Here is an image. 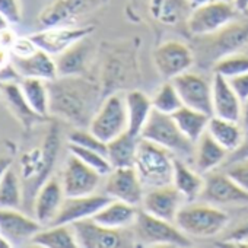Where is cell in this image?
Returning <instances> with one entry per match:
<instances>
[{"instance_id": "cell-1", "label": "cell", "mask_w": 248, "mask_h": 248, "mask_svg": "<svg viewBox=\"0 0 248 248\" xmlns=\"http://www.w3.org/2000/svg\"><path fill=\"white\" fill-rule=\"evenodd\" d=\"M50 114L73 124L76 129H88L102 99L101 83L83 76H59L48 82Z\"/></svg>"}, {"instance_id": "cell-2", "label": "cell", "mask_w": 248, "mask_h": 248, "mask_svg": "<svg viewBox=\"0 0 248 248\" xmlns=\"http://www.w3.org/2000/svg\"><path fill=\"white\" fill-rule=\"evenodd\" d=\"M60 149V132L54 123L50 126L41 148L28 152L21 159V181L24 193V206H30L34 202L38 190L44 183L51 178L53 168Z\"/></svg>"}, {"instance_id": "cell-3", "label": "cell", "mask_w": 248, "mask_h": 248, "mask_svg": "<svg viewBox=\"0 0 248 248\" xmlns=\"http://www.w3.org/2000/svg\"><path fill=\"white\" fill-rule=\"evenodd\" d=\"M196 38L197 41L191 47L196 63L203 69L212 67L219 59L248 48V14L242 18L233 19L212 35Z\"/></svg>"}, {"instance_id": "cell-4", "label": "cell", "mask_w": 248, "mask_h": 248, "mask_svg": "<svg viewBox=\"0 0 248 248\" xmlns=\"http://www.w3.org/2000/svg\"><path fill=\"white\" fill-rule=\"evenodd\" d=\"M229 215L207 202H187L178 212L175 225L188 236L212 238L226 229Z\"/></svg>"}, {"instance_id": "cell-5", "label": "cell", "mask_w": 248, "mask_h": 248, "mask_svg": "<svg viewBox=\"0 0 248 248\" xmlns=\"http://www.w3.org/2000/svg\"><path fill=\"white\" fill-rule=\"evenodd\" d=\"M138 82V59L132 47L112 46L104 57L101 69V91L102 98L123 92V89L130 88Z\"/></svg>"}, {"instance_id": "cell-6", "label": "cell", "mask_w": 248, "mask_h": 248, "mask_svg": "<svg viewBox=\"0 0 248 248\" xmlns=\"http://www.w3.org/2000/svg\"><path fill=\"white\" fill-rule=\"evenodd\" d=\"M140 138L170 151L177 158L194 161L196 145L180 130L171 114L154 109L140 133Z\"/></svg>"}, {"instance_id": "cell-7", "label": "cell", "mask_w": 248, "mask_h": 248, "mask_svg": "<svg viewBox=\"0 0 248 248\" xmlns=\"http://www.w3.org/2000/svg\"><path fill=\"white\" fill-rule=\"evenodd\" d=\"M174 159L175 156L170 151L140 138L133 167L145 188H154L172 184Z\"/></svg>"}, {"instance_id": "cell-8", "label": "cell", "mask_w": 248, "mask_h": 248, "mask_svg": "<svg viewBox=\"0 0 248 248\" xmlns=\"http://www.w3.org/2000/svg\"><path fill=\"white\" fill-rule=\"evenodd\" d=\"M135 242L143 247H191V239L174 222H168L152 216L142 210L138 213L132 226Z\"/></svg>"}, {"instance_id": "cell-9", "label": "cell", "mask_w": 248, "mask_h": 248, "mask_svg": "<svg viewBox=\"0 0 248 248\" xmlns=\"http://www.w3.org/2000/svg\"><path fill=\"white\" fill-rule=\"evenodd\" d=\"M127 126L129 124L124 92H114L102 98L88 129L96 138L108 143L109 140L126 132Z\"/></svg>"}, {"instance_id": "cell-10", "label": "cell", "mask_w": 248, "mask_h": 248, "mask_svg": "<svg viewBox=\"0 0 248 248\" xmlns=\"http://www.w3.org/2000/svg\"><path fill=\"white\" fill-rule=\"evenodd\" d=\"M78 247L82 248H124L133 247L135 235L132 228L112 229L96 223L92 217L72 223Z\"/></svg>"}, {"instance_id": "cell-11", "label": "cell", "mask_w": 248, "mask_h": 248, "mask_svg": "<svg viewBox=\"0 0 248 248\" xmlns=\"http://www.w3.org/2000/svg\"><path fill=\"white\" fill-rule=\"evenodd\" d=\"M238 15L232 3L213 0L191 11L187 19V30L193 37L212 35L236 19Z\"/></svg>"}, {"instance_id": "cell-12", "label": "cell", "mask_w": 248, "mask_h": 248, "mask_svg": "<svg viewBox=\"0 0 248 248\" xmlns=\"http://www.w3.org/2000/svg\"><path fill=\"white\" fill-rule=\"evenodd\" d=\"M152 59L158 73L165 80H171L175 76L188 72L196 63L193 48L177 40H168L159 44L154 50Z\"/></svg>"}, {"instance_id": "cell-13", "label": "cell", "mask_w": 248, "mask_h": 248, "mask_svg": "<svg viewBox=\"0 0 248 248\" xmlns=\"http://www.w3.org/2000/svg\"><path fill=\"white\" fill-rule=\"evenodd\" d=\"M104 0H54L44 8L38 16V22L44 28L69 27L79 18L93 12Z\"/></svg>"}, {"instance_id": "cell-14", "label": "cell", "mask_w": 248, "mask_h": 248, "mask_svg": "<svg viewBox=\"0 0 248 248\" xmlns=\"http://www.w3.org/2000/svg\"><path fill=\"white\" fill-rule=\"evenodd\" d=\"M174 83L183 105L206 112L209 115L213 114L212 111V80L204 78L203 75L194 72H184L174 79Z\"/></svg>"}, {"instance_id": "cell-15", "label": "cell", "mask_w": 248, "mask_h": 248, "mask_svg": "<svg viewBox=\"0 0 248 248\" xmlns=\"http://www.w3.org/2000/svg\"><path fill=\"white\" fill-rule=\"evenodd\" d=\"M92 25L85 27H51L40 32L30 35L32 43L43 51L48 53L53 57L60 56L67 48L75 46L78 41L89 37L93 32Z\"/></svg>"}, {"instance_id": "cell-16", "label": "cell", "mask_w": 248, "mask_h": 248, "mask_svg": "<svg viewBox=\"0 0 248 248\" xmlns=\"http://www.w3.org/2000/svg\"><path fill=\"white\" fill-rule=\"evenodd\" d=\"M200 199L216 206L247 204L248 191L238 186L225 171L215 170L204 174V188Z\"/></svg>"}, {"instance_id": "cell-17", "label": "cell", "mask_w": 248, "mask_h": 248, "mask_svg": "<svg viewBox=\"0 0 248 248\" xmlns=\"http://www.w3.org/2000/svg\"><path fill=\"white\" fill-rule=\"evenodd\" d=\"M104 193L111 199L139 206L145 196V186L135 167L114 168L107 175Z\"/></svg>"}, {"instance_id": "cell-18", "label": "cell", "mask_w": 248, "mask_h": 248, "mask_svg": "<svg viewBox=\"0 0 248 248\" xmlns=\"http://www.w3.org/2000/svg\"><path fill=\"white\" fill-rule=\"evenodd\" d=\"M101 174H98L95 170L82 162L78 156L70 154L64 167L62 186L66 197L89 196L96 191L101 184Z\"/></svg>"}, {"instance_id": "cell-19", "label": "cell", "mask_w": 248, "mask_h": 248, "mask_svg": "<svg viewBox=\"0 0 248 248\" xmlns=\"http://www.w3.org/2000/svg\"><path fill=\"white\" fill-rule=\"evenodd\" d=\"M184 202L186 199L177 190V187L174 184H167L161 187L148 188L143 196L142 204L143 210L151 213L152 216L175 223L177 215L184 206Z\"/></svg>"}, {"instance_id": "cell-20", "label": "cell", "mask_w": 248, "mask_h": 248, "mask_svg": "<svg viewBox=\"0 0 248 248\" xmlns=\"http://www.w3.org/2000/svg\"><path fill=\"white\" fill-rule=\"evenodd\" d=\"M109 200L111 197H108L107 194H95V193L89 196L66 197L60 207V212L57 213V216L50 225H72L83 219H91Z\"/></svg>"}, {"instance_id": "cell-21", "label": "cell", "mask_w": 248, "mask_h": 248, "mask_svg": "<svg viewBox=\"0 0 248 248\" xmlns=\"http://www.w3.org/2000/svg\"><path fill=\"white\" fill-rule=\"evenodd\" d=\"M44 226L19 209H0V235L5 236L11 245H22V242L31 241L32 236Z\"/></svg>"}, {"instance_id": "cell-22", "label": "cell", "mask_w": 248, "mask_h": 248, "mask_svg": "<svg viewBox=\"0 0 248 248\" xmlns=\"http://www.w3.org/2000/svg\"><path fill=\"white\" fill-rule=\"evenodd\" d=\"M212 115L241 121L242 101L229 85V80L220 75H213L212 79Z\"/></svg>"}, {"instance_id": "cell-23", "label": "cell", "mask_w": 248, "mask_h": 248, "mask_svg": "<svg viewBox=\"0 0 248 248\" xmlns=\"http://www.w3.org/2000/svg\"><path fill=\"white\" fill-rule=\"evenodd\" d=\"M66 199L64 190L62 183L57 178H48L44 186L38 190L35 199H34V215L35 219L46 228L48 226L57 213L60 212V207Z\"/></svg>"}, {"instance_id": "cell-24", "label": "cell", "mask_w": 248, "mask_h": 248, "mask_svg": "<svg viewBox=\"0 0 248 248\" xmlns=\"http://www.w3.org/2000/svg\"><path fill=\"white\" fill-rule=\"evenodd\" d=\"M0 95H2L6 101V107L14 114V117L21 123V126L28 132L31 130L35 124L48 121V118L37 114L31 105L27 102L21 86L18 83H14L11 80L8 82H0Z\"/></svg>"}, {"instance_id": "cell-25", "label": "cell", "mask_w": 248, "mask_h": 248, "mask_svg": "<svg viewBox=\"0 0 248 248\" xmlns=\"http://www.w3.org/2000/svg\"><path fill=\"white\" fill-rule=\"evenodd\" d=\"M12 63L21 78H37L46 82H51L59 78L56 60L40 48L25 57L12 56Z\"/></svg>"}, {"instance_id": "cell-26", "label": "cell", "mask_w": 248, "mask_h": 248, "mask_svg": "<svg viewBox=\"0 0 248 248\" xmlns=\"http://www.w3.org/2000/svg\"><path fill=\"white\" fill-rule=\"evenodd\" d=\"M95 54L93 47L88 41V37L78 41L64 53L57 56V73L59 76H83L88 73L89 64Z\"/></svg>"}, {"instance_id": "cell-27", "label": "cell", "mask_w": 248, "mask_h": 248, "mask_svg": "<svg viewBox=\"0 0 248 248\" xmlns=\"http://www.w3.org/2000/svg\"><path fill=\"white\" fill-rule=\"evenodd\" d=\"M138 206L126 202L111 199L101 210L92 217L96 223L112 229H129L135 225L138 217Z\"/></svg>"}, {"instance_id": "cell-28", "label": "cell", "mask_w": 248, "mask_h": 248, "mask_svg": "<svg viewBox=\"0 0 248 248\" xmlns=\"http://www.w3.org/2000/svg\"><path fill=\"white\" fill-rule=\"evenodd\" d=\"M127 109V132L140 138V133L154 111L152 99L139 89H130L124 93Z\"/></svg>"}, {"instance_id": "cell-29", "label": "cell", "mask_w": 248, "mask_h": 248, "mask_svg": "<svg viewBox=\"0 0 248 248\" xmlns=\"http://www.w3.org/2000/svg\"><path fill=\"white\" fill-rule=\"evenodd\" d=\"M219 145H222L229 154L235 152L244 142L247 132L244 130L241 121L225 120L212 115L206 130Z\"/></svg>"}, {"instance_id": "cell-30", "label": "cell", "mask_w": 248, "mask_h": 248, "mask_svg": "<svg viewBox=\"0 0 248 248\" xmlns=\"http://www.w3.org/2000/svg\"><path fill=\"white\" fill-rule=\"evenodd\" d=\"M228 155H229V152L206 132L196 142V151H194L196 170L202 174L215 171L217 167H220L226 162Z\"/></svg>"}, {"instance_id": "cell-31", "label": "cell", "mask_w": 248, "mask_h": 248, "mask_svg": "<svg viewBox=\"0 0 248 248\" xmlns=\"http://www.w3.org/2000/svg\"><path fill=\"white\" fill-rule=\"evenodd\" d=\"M172 184L184 196L186 202H196L203 193L204 175L197 170H193L184 159L175 156Z\"/></svg>"}, {"instance_id": "cell-32", "label": "cell", "mask_w": 248, "mask_h": 248, "mask_svg": "<svg viewBox=\"0 0 248 248\" xmlns=\"http://www.w3.org/2000/svg\"><path fill=\"white\" fill-rule=\"evenodd\" d=\"M139 140H140L139 136H135L126 130L107 143V158L112 170L135 165Z\"/></svg>"}, {"instance_id": "cell-33", "label": "cell", "mask_w": 248, "mask_h": 248, "mask_svg": "<svg viewBox=\"0 0 248 248\" xmlns=\"http://www.w3.org/2000/svg\"><path fill=\"white\" fill-rule=\"evenodd\" d=\"M174 121L177 123V126L180 127V130L196 145V142L203 136V133H206L207 130V124L212 115L188 108L186 105H183L180 109H177L174 114H171Z\"/></svg>"}, {"instance_id": "cell-34", "label": "cell", "mask_w": 248, "mask_h": 248, "mask_svg": "<svg viewBox=\"0 0 248 248\" xmlns=\"http://www.w3.org/2000/svg\"><path fill=\"white\" fill-rule=\"evenodd\" d=\"M31 242L46 248H76L78 241L72 225H50L38 231Z\"/></svg>"}, {"instance_id": "cell-35", "label": "cell", "mask_w": 248, "mask_h": 248, "mask_svg": "<svg viewBox=\"0 0 248 248\" xmlns=\"http://www.w3.org/2000/svg\"><path fill=\"white\" fill-rule=\"evenodd\" d=\"M21 91L27 99V102L31 105V108L48 118L50 115V93H48V82L37 78H21L19 79Z\"/></svg>"}, {"instance_id": "cell-36", "label": "cell", "mask_w": 248, "mask_h": 248, "mask_svg": "<svg viewBox=\"0 0 248 248\" xmlns=\"http://www.w3.org/2000/svg\"><path fill=\"white\" fill-rule=\"evenodd\" d=\"M22 203V181L11 167L0 180V209H19Z\"/></svg>"}, {"instance_id": "cell-37", "label": "cell", "mask_w": 248, "mask_h": 248, "mask_svg": "<svg viewBox=\"0 0 248 248\" xmlns=\"http://www.w3.org/2000/svg\"><path fill=\"white\" fill-rule=\"evenodd\" d=\"M187 8V0H151L149 5L151 15L165 25H175Z\"/></svg>"}, {"instance_id": "cell-38", "label": "cell", "mask_w": 248, "mask_h": 248, "mask_svg": "<svg viewBox=\"0 0 248 248\" xmlns=\"http://www.w3.org/2000/svg\"><path fill=\"white\" fill-rule=\"evenodd\" d=\"M152 107L154 109L164 112V114H174L177 109L183 107V101L171 80H165L154 93Z\"/></svg>"}, {"instance_id": "cell-39", "label": "cell", "mask_w": 248, "mask_h": 248, "mask_svg": "<svg viewBox=\"0 0 248 248\" xmlns=\"http://www.w3.org/2000/svg\"><path fill=\"white\" fill-rule=\"evenodd\" d=\"M212 70H213V75H220L226 79L247 73L248 72V54L233 53V54L225 56L212 66Z\"/></svg>"}, {"instance_id": "cell-40", "label": "cell", "mask_w": 248, "mask_h": 248, "mask_svg": "<svg viewBox=\"0 0 248 248\" xmlns=\"http://www.w3.org/2000/svg\"><path fill=\"white\" fill-rule=\"evenodd\" d=\"M69 152L75 156H78L82 162H85L88 167H91L92 170H95L98 174H101L102 177H107L111 171L112 167L107 158V155L92 151V149H86L73 143H69Z\"/></svg>"}, {"instance_id": "cell-41", "label": "cell", "mask_w": 248, "mask_h": 248, "mask_svg": "<svg viewBox=\"0 0 248 248\" xmlns=\"http://www.w3.org/2000/svg\"><path fill=\"white\" fill-rule=\"evenodd\" d=\"M69 143L86 148V149H92L96 152H101L104 155H107V143L104 140H101L99 138H96L89 129H75L69 133Z\"/></svg>"}, {"instance_id": "cell-42", "label": "cell", "mask_w": 248, "mask_h": 248, "mask_svg": "<svg viewBox=\"0 0 248 248\" xmlns=\"http://www.w3.org/2000/svg\"><path fill=\"white\" fill-rule=\"evenodd\" d=\"M223 171L245 191H248V158L223 165Z\"/></svg>"}, {"instance_id": "cell-43", "label": "cell", "mask_w": 248, "mask_h": 248, "mask_svg": "<svg viewBox=\"0 0 248 248\" xmlns=\"http://www.w3.org/2000/svg\"><path fill=\"white\" fill-rule=\"evenodd\" d=\"M0 14L9 24H19L22 21V8L19 0H0Z\"/></svg>"}, {"instance_id": "cell-44", "label": "cell", "mask_w": 248, "mask_h": 248, "mask_svg": "<svg viewBox=\"0 0 248 248\" xmlns=\"http://www.w3.org/2000/svg\"><path fill=\"white\" fill-rule=\"evenodd\" d=\"M38 47L32 43V40L30 37L27 38H16L15 43L11 47V53L12 56H18V57H25L32 54Z\"/></svg>"}, {"instance_id": "cell-45", "label": "cell", "mask_w": 248, "mask_h": 248, "mask_svg": "<svg viewBox=\"0 0 248 248\" xmlns=\"http://www.w3.org/2000/svg\"><path fill=\"white\" fill-rule=\"evenodd\" d=\"M228 80H229V85L232 86V89L235 91V93L239 96V99L244 104L248 99V72L238 75L235 78H231Z\"/></svg>"}, {"instance_id": "cell-46", "label": "cell", "mask_w": 248, "mask_h": 248, "mask_svg": "<svg viewBox=\"0 0 248 248\" xmlns=\"http://www.w3.org/2000/svg\"><path fill=\"white\" fill-rule=\"evenodd\" d=\"M223 242H229L231 245H238V244L247 245V242H248V222L239 225L231 233H228L225 236Z\"/></svg>"}, {"instance_id": "cell-47", "label": "cell", "mask_w": 248, "mask_h": 248, "mask_svg": "<svg viewBox=\"0 0 248 248\" xmlns=\"http://www.w3.org/2000/svg\"><path fill=\"white\" fill-rule=\"evenodd\" d=\"M245 158H248V133L245 135V139H244L242 145L235 152H232V154L228 155V159H226V162L223 165L231 164V162H235V161H239V159H245Z\"/></svg>"}, {"instance_id": "cell-48", "label": "cell", "mask_w": 248, "mask_h": 248, "mask_svg": "<svg viewBox=\"0 0 248 248\" xmlns=\"http://www.w3.org/2000/svg\"><path fill=\"white\" fill-rule=\"evenodd\" d=\"M232 5L238 14H248V0H232Z\"/></svg>"}, {"instance_id": "cell-49", "label": "cell", "mask_w": 248, "mask_h": 248, "mask_svg": "<svg viewBox=\"0 0 248 248\" xmlns=\"http://www.w3.org/2000/svg\"><path fill=\"white\" fill-rule=\"evenodd\" d=\"M12 164H14V161H12L11 158H8V156L0 158V180L3 178L5 172L12 167Z\"/></svg>"}, {"instance_id": "cell-50", "label": "cell", "mask_w": 248, "mask_h": 248, "mask_svg": "<svg viewBox=\"0 0 248 248\" xmlns=\"http://www.w3.org/2000/svg\"><path fill=\"white\" fill-rule=\"evenodd\" d=\"M241 124L244 130L248 133V99L242 104V114H241Z\"/></svg>"}, {"instance_id": "cell-51", "label": "cell", "mask_w": 248, "mask_h": 248, "mask_svg": "<svg viewBox=\"0 0 248 248\" xmlns=\"http://www.w3.org/2000/svg\"><path fill=\"white\" fill-rule=\"evenodd\" d=\"M210 2H213V0H187V3L191 9H196L199 6H203V5L210 3Z\"/></svg>"}, {"instance_id": "cell-52", "label": "cell", "mask_w": 248, "mask_h": 248, "mask_svg": "<svg viewBox=\"0 0 248 248\" xmlns=\"http://www.w3.org/2000/svg\"><path fill=\"white\" fill-rule=\"evenodd\" d=\"M9 22H8V19L2 15V14H0V32H2V31H5V30H8L9 28Z\"/></svg>"}, {"instance_id": "cell-53", "label": "cell", "mask_w": 248, "mask_h": 248, "mask_svg": "<svg viewBox=\"0 0 248 248\" xmlns=\"http://www.w3.org/2000/svg\"><path fill=\"white\" fill-rule=\"evenodd\" d=\"M222 2H228V3H232V0H222Z\"/></svg>"}]
</instances>
